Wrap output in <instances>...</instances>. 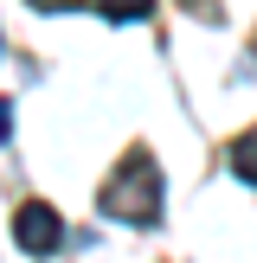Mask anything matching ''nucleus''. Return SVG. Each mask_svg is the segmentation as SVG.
I'll use <instances>...</instances> for the list:
<instances>
[{"mask_svg":"<svg viewBox=\"0 0 257 263\" xmlns=\"http://www.w3.org/2000/svg\"><path fill=\"white\" fill-rule=\"evenodd\" d=\"M103 212L128 218V225H154V218H161V167L148 161V148H135L116 167V180L103 186Z\"/></svg>","mask_w":257,"mask_h":263,"instance_id":"1","label":"nucleus"},{"mask_svg":"<svg viewBox=\"0 0 257 263\" xmlns=\"http://www.w3.org/2000/svg\"><path fill=\"white\" fill-rule=\"evenodd\" d=\"M13 238H20V244H26V251H32V257H51V251H58V244H64V218L51 212V205L26 199L20 212H13Z\"/></svg>","mask_w":257,"mask_h":263,"instance_id":"2","label":"nucleus"},{"mask_svg":"<svg viewBox=\"0 0 257 263\" xmlns=\"http://www.w3.org/2000/svg\"><path fill=\"white\" fill-rule=\"evenodd\" d=\"M148 13H154V0H103V20H116V26L148 20Z\"/></svg>","mask_w":257,"mask_h":263,"instance_id":"3","label":"nucleus"},{"mask_svg":"<svg viewBox=\"0 0 257 263\" xmlns=\"http://www.w3.org/2000/svg\"><path fill=\"white\" fill-rule=\"evenodd\" d=\"M231 174H244L257 186V135H244V141H231Z\"/></svg>","mask_w":257,"mask_h":263,"instance_id":"4","label":"nucleus"},{"mask_svg":"<svg viewBox=\"0 0 257 263\" xmlns=\"http://www.w3.org/2000/svg\"><path fill=\"white\" fill-rule=\"evenodd\" d=\"M39 13H71V7H84V0H32Z\"/></svg>","mask_w":257,"mask_h":263,"instance_id":"5","label":"nucleus"},{"mask_svg":"<svg viewBox=\"0 0 257 263\" xmlns=\"http://www.w3.org/2000/svg\"><path fill=\"white\" fill-rule=\"evenodd\" d=\"M7 135H13V103L0 97V141H7Z\"/></svg>","mask_w":257,"mask_h":263,"instance_id":"6","label":"nucleus"}]
</instances>
